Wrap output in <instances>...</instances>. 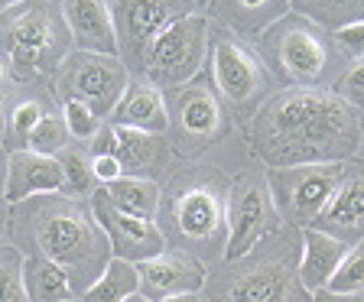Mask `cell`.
Instances as JSON below:
<instances>
[{
    "mask_svg": "<svg viewBox=\"0 0 364 302\" xmlns=\"http://www.w3.org/2000/svg\"><path fill=\"white\" fill-rule=\"evenodd\" d=\"M247 140L267 169L351 163L364 146L361 111L335 88H280L250 117Z\"/></svg>",
    "mask_w": 364,
    "mask_h": 302,
    "instance_id": "cell-1",
    "label": "cell"
},
{
    "mask_svg": "<svg viewBox=\"0 0 364 302\" xmlns=\"http://www.w3.org/2000/svg\"><path fill=\"white\" fill-rule=\"evenodd\" d=\"M10 234L16 241L14 247L23 254H39L62 266L75 299L98 283L105 266L114 260L111 241L91 212V202L65 192L10 205Z\"/></svg>",
    "mask_w": 364,
    "mask_h": 302,
    "instance_id": "cell-2",
    "label": "cell"
},
{
    "mask_svg": "<svg viewBox=\"0 0 364 302\" xmlns=\"http://www.w3.org/2000/svg\"><path fill=\"white\" fill-rule=\"evenodd\" d=\"M235 179L212 163H186L159 185L156 227L166 250L192 254L205 266L225 260L228 202Z\"/></svg>",
    "mask_w": 364,
    "mask_h": 302,
    "instance_id": "cell-3",
    "label": "cell"
},
{
    "mask_svg": "<svg viewBox=\"0 0 364 302\" xmlns=\"http://www.w3.org/2000/svg\"><path fill=\"white\" fill-rule=\"evenodd\" d=\"M299 257L303 231L280 225L250 254L208 266L205 302H312L299 280Z\"/></svg>",
    "mask_w": 364,
    "mask_h": 302,
    "instance_id": "cell-4",
    "label": "cell"
},
{
    "mask_svg": "<svg viewBox=\"0 0 364 302\" xmlns=\"http://www.w3.org/2000/svg\"><path fill=\"white\" fill-rule=\"evenodd\" d=\"M254 53L283 88H332L348 72L332 33L293 10L260 33Z\"/></svg>",
    "mask_w": 364,
    "mask_h": 302,
    "instance_id": "cell-5",
    "label": "cell"
},
{
    "mask_svg": "<svg viewBox=\"0 0 364 302\" xmlns=\"http://www.w3.org/2000/svg\"><path fill=\"white\" fill-rule=\"evenodd\" d=\"M72 45L62 0H23L20 7L0 14V62L14 82L55 78Z\"/></svg>",
    "mask_w": 364,
    "mask_h": 302,
    "instance_id": "cell-6",
    "label": "cell"
},
{
    "mask_svg": "<svg viewBox=\"0 0 364 302\" xmlns=\"http://www.w3.org/2000/svg\"><path fill=\"white\" fill-rule=\"evenodd\" d=\"M212 20V16H208ZM208 78H212L218 98L231 111V117L250 124V117L270 98L273 78L257 59V53L241 36L212 23V43H208Z\"/></svg>",
    "mask_w": 364,
    "mask_h": 302,
    "instance_id": "cell-7",
    "label": "cell"
},
{
    "mask_svg": "<svg viewBox=\"0 0 364 302\" xmlns=\"http://www.w3.org/2000/svg\"><path fill=\"white\" fill-rule=\"evenodd\" d=\"M169 107V130L166 140L173 146V156L196 159L208 146L221 144L235 130V117L218 98L212 78L196 75L192 82L179 85L166 95Z\"/></svg>",
    "mask_w": 364,
    "mask_h": 302,
    "instance_id": "cell-8",
    "label": "cell"
},
{
    "mask_svg": "<svg viewBox=\"0 0 364 302\" xmlns=\"http://www.w3.org/2000/svg\"><path fill=\"white\" fill-rule=\"evenodd\" d=\"M208 43H212V20H208V14L192 10V14L179 16V20L169 23L166 30L153 39L140 78L169 91L192 82L196 75H202L205 59H208Z\"/></svg>",
    "mask_w": 364,
    "mask_h": 302,
    "instance_id": "cell-9",
    "label": "cell"
},
{
    "mask_svg": "<svg viewBox=\"0 0 364 302\" xmlns=\"http://www.w3.org/2000/svg\"><path fill=\"white\" fill-rule=\"evenodd\" d=\"M345 173H348V163H312V166L267 169L264 179L283 225L306 231L335 195Z\"/></svg>",
    "mask_w": 364,
    "mask_h": 302,
    "instance_id": "cell-10",
    "label": "cell"
},
{
    "mask_svg": "<svg viewBox=\"0 0 364 302\" xmlns=\"http://www.w3.org/2000/svg\"><path fill=\"white\" fill-rule=\"evenodd\" d=\"M127 82L130 72L121 62V55L82 53V49H75L55 72V88H59L62 98L88 104L101 121L111 117Z\"/></svg>",
    "mask_w": 364,
    "mask_h": 302,
    "instance_id": "cell-11",
    "label": "cell"
},
{
    "mask_svg": "<svg viewBox=\"0 0 364 302\" xmlns=\"http://www.w3.org/2000/svg\"><path fill=\"white\" fill-rule=\"evenodd\" d=\"M192 10H198L196 0H111L117 49L130 75L140 78L153 39Z\"/></svg>",
    "mask_w": 364,
    "mask_h": 302,
    "instance_id": "cell-12",
    "label": "cell"
},
{
    "mask_svg": "<svg viewBox=\"0 0 364 302\" xmlns=\"http://www.w3.org/2000/svg\"><path fill=\"white\" fill-rule=\"evenodd\" d=\"M280 215L273 208L267 179L257 173H244L231 185V202H228V244L225 260H237L257 247L264 237H270L280 227Z\"/></svg>",
    "mask_w": 364,
    "mask_h": 302,
    "instance_id": "cell-13",
    "label": "cell"
},
{
    "mask_svg": "<svg viewBox=\"0 0 364 302\" xmlns=\"http://www.w3.org/2000/svg\"><path fill=\"white\" fill-rule=\"evenodd\" d=\"M88 202H91V212L98 218L101 231H105L107 241H111L114 257L130 260V264H144V260L159 257V254L166 250V241L159 234L156 221H144V218H134V215L121 212V208L107 198V192L101 189V185L88 195Z\"/></svg>",
    "mask_w": 364,
    "mask_h": 302,
    "instance_id": "cell-14",
    "label": "cell"
},
{
    "mask_svg": "<svg viewBox=\"0 0 364 302\" xmlns=\"http://www.w3.org/2000/svg\"><path fill=\"white\" fill-rule=\"evenodd\" d=\"M140 273V293L150 299H169V296L182 293H202L208 266L196 260L192 254H179V250H163L159 257H150L144 264H136Z\"/></svg>",
    "mask_w": 364,
    "mask_h": 302,
    "instance_id": "cell-15",
    "label": "cell"
},
{
    "mask_svg": "<svg viewBox=\"0 0 364 302\" xmlns=\"http://www.w3.org/2000/svg\"><path fill=\"white\" fill-rule=\"evenodd\" d=\"M312 227L338 237L341 244L364 241V163H348V173L338 182L335 195L318 212Z\"/></svg>",
    "mask_w": 364,
    "mask_h": 302,
    "instance_id": "cell-16",
    "label": "cell"
},
{
    "mask_svg": "<svg viewBox=\"0 0 364 302\" xmlns=\"http://www.w3.org/2000/svg\"><path fill=\"white\" fill-rule=\"evenodd\" d=\"M65 192V176L55 156H39L33 150H20L7 156V182H4V202L16 205L36 195Z\"/></svg>",
    "mask_w": 364,
    "mask_h": 302,
    "instance_id": "cell-17",
    "label": "cell"
},
{
    "mask_svg": "<svg viewBox=\"0 0 364 302\" xmlns=\"http://www.w3.org/2000/svg\"><path fill=\"white\" fill-rule=\"evenodd\" d=\"M62 16L72 33V43L82 53L121 55L114 30L111 0H62Z\"/></svg>",
    "mask_w": 364,
    "mask_h": 302,
    "instance_id": "cell-18",
    "label": "cell"
},
{
    "mask_svg": "<svg viewBox=\"0 0 364 302\" xmlns=\"http://www.w3.org/2000/svg\"><path fill=\"white\" fill-rule=\"evenodd\" d=\"M117 127V124H114ZM121 173L130 179H153L169 173L173 163V146L163 134H144V130L117 127V150H114Z\"/></svg>",
    "mask_w": 364,
    "mask_h": 302,
    "instance_id": "cell-19",
    "label": "cell"
},
{
    "mask_svg": "<svg viewBox=\"0 0 364 302\" xmlns=\"http://www.w3.org/2000/svg\"><path fill=\"white\" fill-rule=\"evenodd\" d=\"M111 124L130 130H144V134H163L169 130V107L163 88L150 85L146 78H130L124 88L117 107L111 111Z\"/></svg>",
    "mask_w": 364,
    "mask_h": 302,
    "instance_id": "cell-20",
    "label": "cell"
},
{
    "mask_svg": "<svg viewBox=\"0 0 364 302\" xmlns=\"http://www.w3.org/2000/svg\"><path fill=\"white\" fill-rule=\"evenodd\" d=\"M205 14L237 36H260L289 14V0H212Z\"/></svg>",
    "mask_w": 364,
    "mask_h": 302,
    "instance_id": "cell-21",
    "label": "cell"
},
{
    "mask_svg": "<svg viewBox=\"0 0 364 302\" xmlns=\"http://www.w3.org/2000/svg\"><path fill=\"white\" fill-rule=\"evenodd\" d=\"M348 254V244H341L338 237L318 231V227H306L303 231V257H299V280L309 293L326 289L328 280L338 273L341 260Z\"/></svg>",
    "mask_w": 364,
    "mask_h": 302,
    "instance_id": "cell-22",
    "label": "cell"
},
{
    "mask_svg": "<svg viewBox=\"0 0 364 302\" xmlns=\"http://www.w3.org/2000/svg\"><path fill=\"white\" fill-rule=\"evenodd\" d=\"M23 283L30 302H72V283L65 270L55 266L53 260L39 257V254H23Z\"/></svg>",
    "mask_w": 364,
    "mask_h": 302,
    "instance_id": "cell-23",
    "label": "cell"
},
{
    "mask_svg": "<svg viewBox=\"0 0 364 302\" xmlns=\"http://www.w3.org/2000/svg\"><path fill=\"white\" fill-rule=\"evenodd\" d=\"M107 192L121 212L134 215V218L144 221H156V208H159V182L153 179H130V176H121V179L101 185Z\"/></svg>",
    "mask_w": 364,
    "mask_h": 302,
    "instance_id": "cell-24",
    "label": "cell"
},
{
    "mask_svg": "<svg viewBox=\"0 0 364 302\" xmlns=\"http://www.w3.org/2000/svg\"><path fill=\"white\" fill-rule=\"evenodd\" d=\"M289 10L328 33L351 23H364V0H289Z\"/></svg>",
    "mask_w": 364,
    "mask_h": 302,
    "instance_id": "cell-25",
    "label": "cell"
},
{
    "mask_svg": "<svg viewBox=\"0 0 364 302\" xmlns=\"http://www.w3.org/2000/svg\"><path fill=\"white\" fill-rule=\"evenodd\" d=\"M140 293V273L136 264L114 257L98 276V283L82 296V302H124L127 296Z\"/></svg>",
    "mask_w": 364,
    "mask_h": 302,
    "instance_id": "cell-26",
    "label": "cell"
},
{
    "mask_svg": "<svg viewBox=\"0 0 364 302\" xmlns=\"http://www.w3.org/2000/svg\"><path fill=\"white\" fill-rule=\"evenodd\" d=\"M55 159H59L62 176H65V195L85 198V195H91V192L98 189V179H95V169H91L88 146H82V144L65 146Z\"/></svg>",
    "mask_w": 364,
    "mask_h": 302,
    "instance_id": "cell-27",
    "label": "cell"
},
{
    "mask_svg": "<svg viewBox=\"0 0 364 302\" xmlns=\"http://www.w3.org/2000/svg\"><path fill=\"white\" fill-rule=\"evenodd\" d=\"M43 114H46V107L39 104V101H20V104L14 107V114L7 117V127H4V136H0V146H4L7 156L30 146V134H33V127L43 121Z\"/></svg>",
    "mask_w": 364,
    "mask_h": 302,
    "instance_id": "cell-28",
    "label": "cell"
},
{
    "mask_svg": "<svg viewBox=\"0 0 364 302\" xmlns=\"http://www.w3.org/2000/svg\"><path fill=\"white\" fill-rule=\"evenodd\" d=\"M65 146H68V127H65V121H62V114L46 111L43 121L33 127L26 150L39 153V156H59Z\"/></svg>",
    "mask_w": 364,
    "mask_h": 302,
    "instance_id": "cell-29",
    "label": "cell"
},
{
    "mask_svg": "<svg viewBox=\"0 0 364 302\" xmlns=\"http://www.w3.org/2000/svg\"><path fill=\"white\" fill-rule=\"evenodd\" d=\"M0 302H30L23 283V250L14 244L0 247Z\"/></svg>",
    "mask_w": 364,
    "mask_h": 302,
    "instance_id": "cell-30",
    "label": "cell"
},
{
    "mask_svg": "<svg viewBox=\"0 0 364 302\" xmlns=\"http://www.w3.org/2000/svg\"><path fill=\"white\" fill-rule=\"evenodd\" d=\"M328 293H338V296H358L364 293V241L351 244L345 260H341L338 273L328 280Z\"/></svg>",
    "mask_w": 364,
    "mask_h": 302,
    "instance_id": "cell-31",
    "label": "cell"
},
{
    "mask_svg": "<svg viewBox=\"0 0 364 302\" xmlns=\"http://www.w3.org/2000/svg\"><path fill=\"white\" fill-rule=\"evenodd\" d=\"M62 121H65L68 136L75 144H88L101 127V117L88 104H82V101H62Z\"/></svg>",
    "mask_w": 364,
    "mask_h": 302,
    "instance_id": "cell-32",
    "label": "cell"
},
{
    "mask_svg": "<svg viewBox=\"0 0 364 302\" xmlns=\"http://www.w3.org/2000/svg\"><path fill=\"white\" fill-rule=\"evenodd\" d=\"M335 95L345 98L351 107L364 111V59H358L355 65H348V72H345V75L338 78V85H335Z\"/></svg>",
    "mask_w": 364,
    "mask_h": 302,
    "instance_id": "cell-33",
    "label": "cell"
},
{
    "mask_svg": "<svg viewBox=\"0 0 364 302\" xmlns=\"http://www.w3.org/2000/svg\"><path fill=\"white\" fill-rule=\"evenodd\" d=\"M338 49L351 59H364V23H351V26H341L332 33Z\"/></svg>",
    "mask_w": 364,
    "mask_h": 302,
    "instance_id": "cell-34",
    "label": "cell"
},
{
    "mask_svg": "<svg viewBox=\"0 0 364 302\" xmlns=\"http://www.w3.org/2000/svg\"><path fill=\"white\" fill-rule=\"evenodd\" d=\"M114 150H117V127L111 121H101L98 134L88 140V153L91 159H98V156H114Z\"/></svg>",
    "mask_w": 364,
    "mask_h": 302,
    "instance_id": "cell-35",
    "label": "cell"
},
{
    "mask_svg": "<svg viewBox=\"0 0 364 302\" xmlns=\"http://www.w3.org/2000/svg\"><path fill=\"white\" fill-rule=\"evenodd\" d=\"M91 169H95V179H98V185H107V182L121 179V163H117V156H98L91 159Z\"/></svg>",
    "mask_w": 364,
    "mask_h": 302,
    "instance_id": "cell-36",
    "label": "cell"
},
{
    "mask_svg": "<svg viewBox=\"0 0 364 302\" xmlns=\"http://www.w3.org/2000/svg\"><path fill=\"white\" fill-rule=\"evenodd\" d=\"M312 302H364V293L338 296V293H328V289H318V293H312Z\"/></svg>",
    "mask_w": 364,
    "mask_h": 302,
    "instance_id": "cell-37",
    "label": "cell"
},
{
    "mask_svg": "<svg viewBox=\"0 0 364 302\" xmlns=\"http://www.w3.org/2000/svg\"><path fill=\"white\" fill-rule=\"evenodd\" d=\"M4 182H7V153L0 146V205H4Z\"/></svg>",
    "mask_w": 364,
    "mask_h": 302,
    "instance_id": "cell-38",
    "label": "cell"
},
{
    "mask_svg": "<svg viewBox=\"0 0 364 302\" xmlns=\"http://www.w3.org/2000/svg\"><path fill=\"white\" fill-rule=\"evenodd\" d=\"M159 302H205L198 293H182V296H169V299H159Z\"/></svg>",
    "mask_w": 364,
    "mask_h": 302,
    "instance_id": "cell-39",
    "label": "cell"
},
{
    "mask_svg": "<svg viewBox=\"0 0 364 302\" xmlns=\"http://www.w3.org/2000/svg\"><path fill=\"white\" fill-rule=\"evenodd\" d=\"M23 0H0V14H7V10H14V7H20Z\"/></svg>",
    "mask_w": 364,
    "mask_h": 302,
    "instance_id": "cell-40",
    "label": "cell"
},
{
    "mask_svg": "<svg viewBox=\"0 0 364 302\" xmlns=\"http://www.w3.org/2000/svg\"><path fill=\"white\" fill-rule=\"evenodd\" d=\"M124 302H156V299H150V296L146 293H134V296H127V299Z\"/></svg>",
    "mask_w": 364,
    "mask_h": 302,
    "instance_id": "cell-41",
    "label": "cell"
},
{
    "mask_svg": "<svg viewBox=\"0 0 364 302\" xmlns=\"http://www.w3.org/2000/svg\"><path fill=\"white\" fill-rule=\"evenodd\" d=\"M208 4H212V0H196V7H208Z\"/></svg>",
    "mask_w": 364,
    "mask_h": 302,
    "instance_id": "cell-42",
    "label": "cell"
},
{
    "mask_svg": "<svg viewBox=\"0 0 364 302\" xmlns=\"http://www.w3.org/2000/svg\"><path fill=\"white\" fill-rule=\"evenodd\" d=\"M4 75H7V68H4V62H0V78H4Z\"/></svg>",
    "mask_w": 364,
    "mask_h": 302,
    "instance_id": "cell-43",
    "label": "cell"
},
{
    "mask_svg": "<svg viewBox=\"0 0 364 302\" xmlns=\"http://www.w3.org/2000/svg\"><path fill=\"white\" fill-rule=\"evenodd\" d=\"M361 127H364V111H361Z\"/></svg>",
    "mask_w": 364,
    "mask_h": 302,
    "instance_id": "cell-44",
    "label": "cell"
},
{
    "mask_svg": "<svg viewBox=\"0 0 364 302\" xmlns=\"http://www.w3.org/2000/svg\"><path fill=\"white\" fill-rule=\"evenodd\" d=\"M0 117H4V111H0Z\"/></svg>",
    "mask_w": 364,
    "mask_h": 302,
    "instance_id": "cell-45",
    "label": "cell"
}]
</instances>
